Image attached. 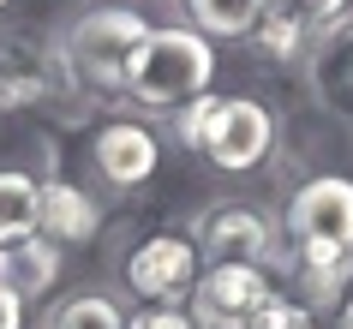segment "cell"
<instances>
[{
  "label": "cell",
  "mask_w": 353,
  "mask_h": 329,
  "mask_svg": "<svg viewBox=\"0 0 353 329\" xmlns=\"http://www.w3.org/2000/svg\"><path fill=\"white\" fill-rule=\"evenodd\" d=\"M281 246L305 311H341L353 288V174H312L281 210Z\"/></svg>",
  "instance_id": "cell-1"
},
{
  "label": "cell",
  "mask_w": 353,
  "mask_h": 329,
  "mask_svg": "<svg viewBox=\"0 0 353 329\" xmlns=\"http://www.w3.org/2000/svg\"><path fill=\"white\" fill-rule=\"evenodd\" d=\"M174 138L204 156L222 174H252L276 156V114L263 108L258 96H216L204 90L198 102L174 114Z\"/></svg>",
  "instance_id": "cell-2"
},
{
  "label": "cell",
  "mask_w": 353,
  "mask_h": 329,
  "mask_svg": "<svg viewBox=\"0 0 353 329\" xmlns=\"http://www.w3.org/2000/svg\"><path fill=\"white\" fill-rule=\"evenodd\" d=\"M216 78V48L210 37H198L192 24H162V30H144L138 54L126 66V102L150 114H180L186 102L210 90Z\"/></svg>",
  "instance_id": "cell-3"
},
{
  "label": "cell",
  "mask_w": 353,
  "mask_h": 329,
  "mask_svg": "<svg viewBox=\"0 0 353 329\" xmlns=\"http://www.w3.org/2000/svg\"><path fill=\"white\" fill-rule=\"evenodd\" d=\"M144 12L132 6H90L66 24L60 37V66H66V90H78L84 102H108L126 96V66L144 42Z\"/></svg>",
  "instance_id": "cell-4"
},
{
  "label": "cell",
  "mask_w": 353,
  "mask_h": 329,
  "mask_svg": "<svg viewBox=\"0 0 353 329\" xmlns=\"http://www.w3.org/2000/svg\"><path fill=\"white\" fill-rule=\"evenodd\" d=\"M270 293H276V281L263 263H204L198 288L186 293V311L198 329H252Z\"/></svg>",
  "instance_id": "cell-5"
},
{
  "label": "cell",
  "mask_w": 353,
  "mask_h": 329,
  "mask_svg": "<svg viewBox=\"0 0 353 329\" xmlns=\"http://www.w3.org/2000/svg\"><path fill=\"white\" fill-rule=\"evenodd\" d=\"M198 270H204V257H198V246L186 234H144L120 257V281L144 306H180L198 288Z\"/></svg>",
  "instance_id": "cell-6"
},
{
  "label": "cell",
  "mask_w": 353,
  "mask_h": 329,
  "mask_svg": "<svg viewBox=\"0 0 353 329\" xmlns=\"http://www.w3.org/2000/svg\"><path fill=\"white\" fill-rule=\"evenodd\" d=\"M66 90V66H60V42L37 30H12L0 37V114L42 108L48 96Z\"/></svg>",
  "instance_id": "cell-7"
},
{
  "label": "cell",
  "mask_w": 353,
  "mask_h": 329,
  "mask_svg": "<svg viewBox=\"0 0 353 329\" xmlns=\"http://www.w3.org/2000/svg\"><path fill=\"white\" fill-rule=\"evenodd\" d=\"M198 257L204 263H270L281 246L276 221L252 210V203H210L198 216Z\"/></svg>",
  "instance_id": "cell-8"
},
{
  "label": "cell",
  "mask_w": 353,
  "mask_h": 329,
  "mask_svg": "<svg viewBox=\"0 0 353 329\" xmlns=\"http://www.w3.org/2000/svg\"><path fill=\"white\" fill-rule=\"evenodd\" d=\"M162 162V144H156V132L138 126V120H108V126L90 138V168L114 192H138V186L156 174Z\"/></svg>",
  "instance_id": "cell-9"
},
{
  "label": "cell",
  "mask_w": 353,
  "mask_h": 329,
  "mask_svg": "<svg viewBox=\"0 0 353 329\" xmlns=\"http://www.w3.org/2000/svg\"><path fill=\"white\" fill-rule=\"evenodd\" d=\"M37 180H42V234L54 246H90L102 234V203L60 174H37Z\"/></svg>",
  "instance_id": "cell-10"
},
{
  "label": "cell",
  "mask_w": 353,
  "mask_h": 329,
  "mask_svg": "<svg viewBox=\"0 0 353 329\" xmlns=\"http://www.w3.org/2000/svg\"><path fill=\"white\" fill-rule=\"evenodd\" d=\"M305 78H312V90H317L323 108H353V12H341V19L312 42Z\"/></svg>",
  "instance_id": "cell-11"
},
{
  "label": "cell",
  "mask_w": 353,
  "mask_h": 329,
  "mask_svg": "<svg viewBox=\"0 0 353 329\" xmlns=\"http://www.w3.org/2000/svg\"><path fill=\"white\" fill-rule=\"evenodd\" d=\"M60 281V246L48 234H30L19 246H0V288H12L24 306L48 299Z\"/></svg>",
  "instance_id": "cell-12"
},
{
  "label": "cell",
  "mask_w": 353,
  "mask_h": 329,
  "mask_svg": "<svg viewBox=\"0 0 353 329\" xmlns=\"http://www.w3.org/2000/svg\"><path fill=\"white\" fill-rule=\"evenodd\" d=\"M42 234V180L30 168H0V246Z\"/></svg>",
  "instance_id": "cell-13"
},
{
  "label": "cell",
  "mask_w": 353,
  "mask_h": 329,
  "mask_svg": "<svg viewBox=\"0 0 353 329\" xmlns=\"http://www.w3.org/2000/svg\"><path fill=\"white\" fill-rule=\"evenodd\" d=\"M270 0H180V12L198 37H252Z\"/></svg>",
  "instance_id": "cell-14"
},
{
  "label": "cell",
  "mask_w": 353,
  "mask_h": 329,
  "mask_svg": "<svg viewBox=\"0 0 353 329\" xmlns=\"http://www.w3.org/2000/svg\"><path fill=\"white\" fill-rule=\"evenodd\" d=\"M312 42H317V37H305L299 24L276 19V12H263V19L252 24V54H258V60H270V66H305Z\"/></svg>",
  "instance_id": "cell-15"
},
{
  "label": "cell",
  "mask_w": 353,
  "mask_h": 329,
  "mask_svg": "<svg viewBox=\"0 0 353 329\" xmlns=\"http://www.w3.org/2000/svg\"><path fill=\"white\" fill-rule=\"evenodd\" d=\"M42 329H126V311L108 293H72L42 317Z\"/></svg>",
  "instance_id": "cell-16"
},
{
  "label": "cell",
  "mask_w": 353,
  "mask_h": 329,
  "mask_svg": "<svg viewBox=\"0 0 353 329\" xmlns=\"http://www.w3.org/2000/svg\"><path fill=\"white\" fill-rule=\"evenodd\" d=\"M263 12H276V19H288V24H299L305 37H323L341 12H347V0H270Z\"/></svg>",
  "instance_id": "cell-17"
},
{
  "label": "cell",
  "mask_w": 353,
  "mask_h": 329,
  "mask_svg": "<svg viewBox=\"0 0 353 329\" xmlns=\"http://www.w3.org/2000/svg\"><path fill=\"white\" fill-rule=\"evenodd\" d=\"M126 329H198L186 306H144L138 317H126Z\"/></svg>",
  "instance_id": "cell-18"
},
{
  "label": "cell",
  "mask_w": 353,
  "mask_h": 329,
  "mask_svg": "<svg viewBox=\"0 0 353 329\" xmlns=\"http://www.w3.org/2000/svg\"><path fill=\"white\" fill-rule=\"evenodd\" d=\"M24 311H30V306H24L19 293L0 288V329H24Z\"/></svg>",
  "instance_id": "cell-19"
},
{
  "label": "cell",
  "mask_w": 353,
  "mask_h": 329,
  "mask_svg": "<svg viewBox=\"0 0 353 329\" xmlns=\"http://www.w3.org/2000/svg\"><path fill=\"white\" fill-rule=\"evenodd\" d=\"M288 329H323V323H317L312 311H299V317H294V323H288Z\"/></svg>",
  "instance_id": "cell-20"
},
{
  "label": "cell",
  "mask_w": 353,
  "mask_h": 329,
  "mask_svg": "<svg viewBox=\"0 0 353 329\" xmlns=\"http://www.w3.org/2000/svg\"><path fill=\"white\" fill-rule=\"evenodd\" d=\"M341 329H353V288H347V299H341Z\"/></svg>",
  "instance_id": "cell-21"
},
{
  "label": "cell",
  "mask_w": 353,
  "mask_h": 329,
  "mask_svg": "<svg viewBox=\"0 0 353 329\" xmlns=\"http://www.w3.org/2000/svg\"><path fill=\"white\" fill-rule=\"evenodd\" d=\"M0 6H6V0H0Z\"/></svg>",
  "instance_id": "cell-22"
}]
</instances>
